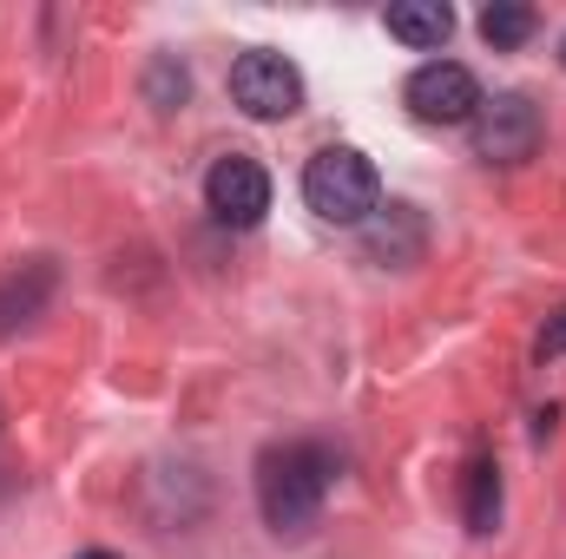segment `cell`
Wrapping results in <instances>:
<instances>
[{
    "label": "cell",
    "mask_w": 566,
    "mask_h": 559,
    "mask_svg": "<svg viewBox=\"0 0 566 559\" xmlns=\"http://www.w3.org/2000/svg\"><path fill=\"white\" fill-rule=\"evenodd\" d=\"M329 481H336V454L323 441H277L258 454V507H264V527L277 540H303L329 500Z\"/></svg>",
    "instance_id": "6da1fadb"
},
{
    "label": "cell",
    "mask_w": 566,
    "mask_h": 559,
    "mask_svg": "<svg viewBox=\"0 0 566 559\" xmlns=\"http://www.w3.org/2000/svg\"><path fill=\"white\" fill-rule=\"evenodd\" d=\"M303 204L323 224H356L363 231L376 218V204H382V178H376V165L356 145H323L303 165Z\"/></svg>",
    "instance_id": "7a4b0ae2"
},
{
    "label": "cell",
    "mask_w": 566,
    "mask_h": 559,
    "mask_svg": "<svg viewBox=\"0 0 566 559\" xmlns=\"http://www.w3.org/2000/svg\"><path fill=\"white\" fill-rule=\"evenodd\" d=\"M468 133H474V158L481 165H527L541 151V139H547V119H541V106L527 93H494V99H481Z\"/></svg>",
    "instance_id": "3957f363"
},
{
    "label": "cell",
    "mask_w": 566,
    "mask_h": 559,
    "mask_svg": "<svg viewBox=\"0 0 566 559\" xmlns=\"http://www.w3.org/2000/svg\"><path fill=\"white\" fill-rule=\"evenodd\" d=\"M402 99H409V113H416L422 126H474V113H481V80H474L461 60H428V66L409 73Z\"/></svg>",
    "instance_id": "277c9868"
},
{
    "label": "cell",
    "mask_w": 566,
    "mask_h": 559,
    "mask_svg": "<svg viewBox=\"0 0 566 559\" xmlns=\"http://www.w3.org/2000/svg\"><path fill=\"white\" fill-rule=\"evenodd\" d=\"M231 99L251 119H290V113H303V73L283 53H271V46H251L231 66Z\"/></svg>",
    "instance_id": "5b68a950"
},
{
    "label": "cell",
    "mask_w": 566,
    "mask_h": 559,
    "mask_svg": "<svg viewBox=\"0 0 566 559\" xmlns=\"http://www.w3.org/2000/svg\"><path fill=\"white\" fill-rule=\"evenodd\" d=\"M205 204H211L218 224L251 231V224H264V211H271V171H264L258 158H244V151H224V158L205 171Z\"/></svg>",
    "instance_id": "8992f818"
},
{
    "label": "cell",
    "mask_w": 566,
    "mask_h": 559,
    "mask_svg": "<svg viewBox=\"0 0 566 559\" xmlns=\"http://www.w3.org/2000/svg\"><path fill=\"white\" fill-rule=\"evenodd\" d=\"M363 251H369V264H382V271L422 264V251H428L422 211H416V204H376V218L363 224Z\"/></svg>",
    "instance_id": "52a82bcc"
},
{
    "label": "cell",
    "mask_w": 566,
    "mask_h": 559,
    "mask_svg": "<svg viewBox=\"0 0 566 559\" xmlns=\"http://www.w3.org/2000/svg\"><path fill=\"white\" fill-rule=\"evenodd\" d=\"M382 27H389L402 46H416V53H434V46L454 33V13H448L441 0H402V7H389V13H382Z\"/></svg>",
    "instance_id": "ba28073f"
},
{
    "label": "cell",
    "mask_w": 566,
    "mask_h": 559,
    "mask_svg": "<svg viewBox=\"0 0 566 559\" xmlns=\"http://www.w3.org/2000/svg\"><path fill=\"white\" fill-rule=\"evenodd\" d=\"M461 520H468V534H494V527H501V467H494V454H474V461H468Z\"/></svg>",
    "instance_id": "9c48e42d"
},
{
    "label": "cell",
    "mask_w": 566,
    "mask_h": 559,
    "mask_svg": "<svg viewBox=\"0 0 566 559\" xmlns=\"http://www.w3.org/2000/svg\"><path fill=\"white\" fill-rule=\"evenodd\" d=\"M46 289H53V264H20L13 277L0 283V336H7V329H20L27 316H40Z\"/></svg>",
    "instance_id": "30bf717a"
},
{
    "label": "cell",
    "mask_w": 566,
    "mask_h": 559,
    "mask_svg": "<svg viewBox=\"0 0 566 559\" xmlns=\"http://www.w3.org/2000/svg\"><path fill=\"white\" fill-rule=\"evenodd\" d=\"M534 33H541V13H534L527 0H494V7L481 13V40L501 46V53H507V46H527Z\"/></svg>",
    "instance_id": "8fae6325"
},
{
    "label": "cell",
    "mask_w": 566,
    "mask_h": 559,
    "mask_svg": "<svg viewBox=\"0 0 566 559\" xmlns=\"http://www.w3.org/2000/svg\"><path fill=\"white\" fill-rule=\"evenodd\" d=\"M185 86H191V80H185V66H171V60H151V106H158V113H171V106L185 99Z\"/></svg>",
    "instance_id": "7c38bea8"
},
{
    "label": "cell",
    "mask_w": 566,
    "mask_h": 559,
    "mask_svg": "<svg viewBox=\"0 0 566 559\" xmlns=\"http://www.w3.org/2000/svg\"><path fill=\"white\" fill-rule=\"evenodd\" d=\"M554 356H566V309L547 323V336H541V362H554Z\"/></svg>",
    "instance_id": "4fadbf2b"
},
{
    "label": "cell",
    "mask_w": 566,
    "mask_h": 559,
    "mask_svg": "<svg viewBox=\"0 0 566 559\" xmlns=\"http://www.w3.org/2000/svg\"><path fill=\"white\" fill-rule=\"evenodd\" d=\"M80 559H113V553H80Z\"/></svg>",
    "instance_id": "5bb4252c"
},
{
    "label": "cell",
    "mask_w": 566,
    "mask_h": 559,
    "mask_svg": "<svg viewBox=\"0 0 566 559\" xmlns=\"http://www.w3.org/2000/svg\"><path fill=\"white\" fill-rule=\"evenodd\" d=\"M560 66H566V40H560Z\"/></svg>",
    "instance_id": "9a60e30c"
}]
</instances>
